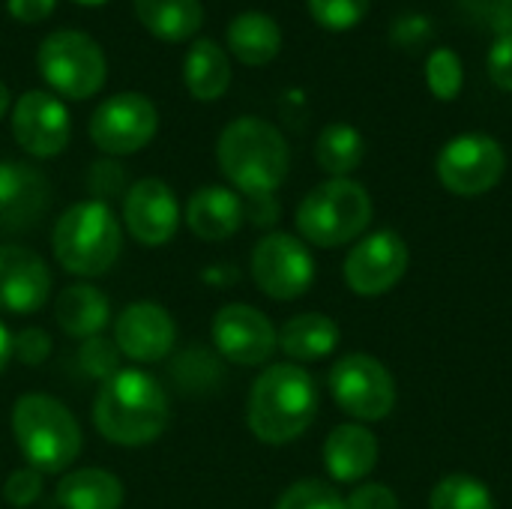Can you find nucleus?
<instances>
[{
    "label": "nucleus",
    "mask_w": 512,
    "mask_h": 509,
    "mask_svg": "<svg viewBox=\"0 0 512 509\" xmlns=\"http://www.w3.org/2000/svg\"><path fill=\"white\" fill-rule=\"evenodd\" d=\"M168 393L144 369H120L102 381L93 402V426L117 447L153 444L168 429Z\"/></svg>",
    "instance_id": "nucleus-1"
},
{
    "label": "nucleus",
    "mask_w": 512,
    "mask_h": 509,
    "mask_svg": "<svg viewBox=\"0 0 512 509\" xmlns=\"http://www.w3.org/2000/svg\"><path fill=\"white\" fill-rule=\"evenodd\" d=\"M318 387L312 375L297 363L267 366L249 393L246 420L258 441L282 447L297 441L315 420Z\"/></svg>",
    "instance_id": "nucleus-2"
},
{
    "label": "nucleus",
    "mask_w": 512,
    "mask_h": 509,
    "mask_svg": "<svg viewBox=\"0 0 512 509\" xmlns=\"http://www.w3.org/2000/svg\"><path fill=\"white\" fill-rule=\"evenodd\" d=\"M216 159L228 183L249 198L273 195L291 165L282 132L261 117L231 120L216 141Z\"/></svg>",
    "instance_id": "nucleus-3"
},
{
    "label": "nucleus",
    "mask_w": 512,
    "mask_h": 509,
    "mask_svg": "<svg viewBox=\"0 0 512 509\" xmlns=\"http://www.w3.org/2000/svg\"><path fill=\"white\" fill-rule=\"evenodd\" d=\"M12 435L30 468L63 474L81 453V426L72 411L45 393H24L12 405Z\"/></svg>",
    "instance_id": "nucleus-4"
},
{
    "label": "nucleus",
    "mask_w": 512,
    "mask_h": 509,
    "mask_svg": "<svg viewBox=\"0 0 512 509\" xmlns=\"http://www.w3.org/2000/svg\"><path fill=\"white\" fill-rule=\"evenodd\" d=\"M51 246L57 264L72 276H102L108 273L123 246L120 222L114 210L102 201H78L54 222Z\"/></svg>",
    "instance_id": "nucleus-5"
},
{
    "label": "nucleus",
    "mask_w": 512,
    "mask_h": 509,
    "mask_svg": "<svg viewBox=\"0 0 512 509\" xmlns=\"http://www.w3.org/2000/svg\"><path fill=\"white\" fill-rule=\"evenodd\" d=\"M369 219L372 198L360 183L348 177H333L315 186L297 207V228L303 240L324 249L357 240L369 228Z\"/></svg>",
    "instance_id": "nucleus-6"
},
{
    "label": "nucleus",
    "mask_w": 512,
    "mask_h": 509,
    "mask_svg": "<svg viewBox=\"0 0 512 509\" xmlns=\"http://www.w3.org/2000/svg\"><path fill=\"white\" fill-rule=\"evenodd\" d=\"M36 63L45 84L66 99H90L108 75L102 48L81 30H54L45 36Z\"/></svg>",
    "instance_id": "nucleus-7"
},
{
    "label": "nucleus",
    "mask_w": 512,
    "mask_h": 509,
    "mask_svg": "<svg viewBox=\"0 0 512 509\" xmlns=\"http://www.w3.org/2000/svg\"><path fill=\"white\" fill-rule=\"evenodd\" d=\"M330 393L345 414H351L363 423L384 420L396 405L393 375L384 369L381 360H375L369 354L342 357L330 369Z\"/></svg>",
    "instance_id": "nucleus-8"
},
{
    "label": "nucleus",
    "mask_w": 512,
    "mask_h": 509,
    "mask_svg": "<svg viewBox=\"0 0 512 509\" xmlns=\"http://www.w3.org/2000/svg\"><path fill=\"white\" fill-rule=\"evenodd\" d=\"M159 129L156 105L141 93H117L90 117V141L108 156H132L144 150Z\"/></svg>",
    "instance_id": "nucleus-9"
},
{
    "label": "nucleus",
    "mask_w": 512,
    "mask_h": 509,
    "mask_svg": "<svg viewBox=\"0 0 512 509\" xmlns=\"http://www.w3.org/2000/svg\"><path fill=\"white\" fill-rule=\"evenodd\" d=\"M504 168V147L483 132L459 135L438 153V180L444 183V189L465 198L483 195L498 186Z\"/></svg>",
    "instance_id": "nucleus-10"
},
{
    "label": "nucleus",
    "mask_w": 512,
    "mask_h": 509,
    "mask_svg": "<svg viewBox=\"0 0 512 509\" xmlns=\"http://www.w3.org/2000/svg\"><path fill=\"white\" fill-rule=\"evenodd\" d=\"M252 279L273 300H297L315 279V261L297 237L273 231L252 249Z\"/></svg>",
    "instance_id": "nucleus-11"
},
{
    "label": "nucleus",
    "mask_w": 512,
    "mask_h": 509,
    "mask_svg": "<svg viewBox=\"0 0 512 509\" xmlns=\"http://www.w3.org/2000/svg\"><path fill=\"white\" fill-rule=\"evenodd\" d=\"M210 336L216 351L237 366H264L279 348V333L264 312L246 303H228L213 315Z\"/></svg>",
    "instance_id": "nucleus-12"
},
{
    "label": "nucleus",
    "mask_w": 512,
    "mask_h": 509,
    "mask_svg": "<svg viewBox=\"0 0 512 509\" xmlns=\"http://www.w3.org/2000/svg\"><path fill=\"white\" fill-rule=\"evenodd\" d=\"M12 135L18 147L36 159L60 156L72 135L69 111L54 93L27 90L12 108Z\"/></svg>",
    "instance_id": "nucleus-13"
},
{
    "label": "nucleus",
    "mask_w": 512,
    "mask_h": 509,
    "mask_svg": "<svg viewBox=\"0 0 512 509\" xmlns=\"http://www.w3.org/2000/svg\"><path fill=\"white\" fill-rule=\"evenodd\" d=\"M408 270V246L396 231L363 237L345 258V282L360 297L387 294Z\"/></svg>",
    "instance_id": "nucleus-14"
},
{
    "label": "nucleus",
    "mask_w": 512,
    "mask_h": 509,
    "mask_svg": "<svg viewBox=\"0 0 512 509\" xmlns=\"http://www.w3.org/2000/svg\"><path fill=\"white\" fill-rule=\"evenodd\" d=\"M123 222L141 246H165L180 225V204L174 189L159 177L132 183L123 195Z\"/></svg>",
    "instance_id": "nucleus-15"
},
{
    "label": "nucleus",
    "mask_w": 512,
    "mask_h": 509,
    "mask_svg": "<svg viewBox=\"0 0 512 509\" xmlns=\"http://www.w3.org/2000/svg\"><path fill=\"white\" fill-rule=\"evenodd\" d=\"M177 324L159 303H129L114 321V345L132 363H159L171 354Z\"/></svg>",
    "instance_id": "nucleus-16"
},
{
    "label": "nucleus",
    "mask_w": 512,
    "mask_h": 509,
    "mask_svg": "<svg viewBox=\"0 0 512 509\" xmlns=\"http://www.w3.org/2000/svg\"><path fill=\"white\" fill-rule=\"evenodd\" d=\"M51 204L48 177L24 162H0V237L39 225Z\"/></svg>",
    "instance_id": "nucleus-17"
},
{
    "label": "nucleus",
    "mask_w": 512,
    "mask_h": 509,
    "mask_svg": "<svg viewBox=\"0 0 512 509\" xmlns=\"http://www.w3.org/2000/svg\"><path fill=\"white\" fill-rule=\"evenodd\" d=\"M51 270L27 246L3 243L0 246V312L30 315L48 303Z\"/></svg>",
    "instance_id": "nucleus-18"
},
{
    "label": "nucleus",
    "mask_w": 512,
    "mask_h": 509,
    "mask_svg": "<svg viewBox=\"0 0 512 509\" xmlns=\"http://www.w3.org/2000/svg\"><path fill=\"white\" fill-rule=\"evenodd\" d=\"M246 219V207L234 189L225 186H201L186 204V225L204 243L228 240L240 231Z\"/></svg>",
    "instance_id": "nucleus-19"
},
{
    "label": "nucleus",
    "mask_w": 512,
    "mask_h": 509,
    "mask_svg": "<svg viewBox=\"0 0 512 509\" xmlns=\"http://www.w3.org/2000/svg\"><path fill=\"white\" fill-rule=\"evenodd\" d=\"M378 462V441L369 429L345 423L336 426L324 444V465L333 480L357 483L363 480Z\"/></svg>",
    "instance_id": "nucleus-20"
},
{
    "label": "nucleus",
    "mask_w": 512,
    "mask_h": 509,
    "mask_svg": "<svg viewBox=\"0 0 512 509\" xmlns=\"http://www.w3.org/2000/svg\"><path fill=\"white\" fill-rule=\"evenodd\" d=\"M54 318L66 336L84 342L102 336V330L111 321V303L93 285H69L54 300Z\"/></svg>",
    "instance_id": "nucleus-21"
},
{
    "label": "nucleus",
    "mask_w": 512,
    "mask_h": 509,
    "mask_svg": "<svg viewBox=\"0 0 512 509\" xmlns=\"http://www.w3.org/2000/svg\"><path fill=\"white\" fill-rule=\"evenodd\" d=\"M54 498L63 509H120L126 492L117 474L105 468H78L60 477Z\"/></svg>",
    "instance_id": "nucleus-22"
},
{
    "label": "nucleus",
    "mask_w": 512,
    "mask_h": 509,
    "mask_svg": "<svg viewBox=\"0 0 512 509\" xmlns=\"http://www.w3.org/2000/svg\"><path fill=\"white\" fill-rule=\"evenodd\" d=\"M183 81H186V90L198 102H213V99L225 96V90L231 84L228 54L213 39H195L192 48L186 51Z\"/></svg>",
    "instance_id": "nucleus-23"
},
{
    "label": "nucleus",
    "mask_w": 512,
    "mask_h": 509,
    "mask_svg": "<svg viewBox=\"0 0 512 509\" xmlns=\"http://www.w3.org/2000/svg\"><path fill=\"white\" fill-rule=\"evenodd\" d=\"M336 345H339V327L333 318H327L321 312L294 315L279 330V348L297 363L321 360V357L333 354Z\"/></svg>",
    "instance_id": "nucleus-24"
},
{
    "label": "nucleus",
    "mask_w": 512,
    "mask_h": 509,
    "mask_svg": "<svg viewBox=\"0 0 512 509\" xmlns=\"http://www.w3.org/2000/svg\"><path fill=\"white\" fill-rule=\"evenodd\" d=\"M228 48L246 66H267L282 48V30L264 12H243L228 24Z\"/></svg>",
    "instance_id": "nucleus-25"
},
{
    "label": "nucleus",
    "mask_w": 512,
    "mask_h": 509,
    "mask_svg": "<svg viewBox=\"0 0 512 509\" xmlns=\"http://www.w3.org/2000/svg\"><path fill=\"white\" fill-rule=\"evenodd\" d=\"M138 21L162 42H186L204 21L201 0H132Z\"/></svg>",
    "instance_id": "nucleus-26"
},
{
    "label": "nucleus",
    "mask_w": 512,
    "mask_h": 509,
    "mask_svg": "<svg viewBox=\"0 0 512 509\" xmlns=\"http://www.w3.org/2000/svg\"><path fill=\"white\" fill-rule=\"evenodd\" d=\"M363 153H366L363 135L348 123H330L315 144L318 165L333 177H348L363 162Z\"/></svg>",
    "instance_id": "nucleus-27"
},
{
    "label": "nucleus",
    "mask_w": 512,
    "mask_h": 509,
    "mask_svg": "<svg viewBox=\"0 0 512 509\" xmlns=\"http://www.w3.org/2000/svg\"><path fill=\"white\" fill-rule=\"evenodd\" d=\"M432 509H495L492 492L468 474L444 477L432 492Z\"/></svg>",
    "instance_id": "nucleus-28"
},
{
    "label": "nucleus",
    "mask_w": 512,
    "mask_h": 509,
    "mask_svg": "<svg viewBox=\"0 0 512 509\" xmlns=\"http://www.w3.org/2000/svg\"><path fill=\"white\" fill-rule=\"evenodd\" d=\"M426 81H429V90L450 102L462 93V81H465V69H462V60L456 51L450 48H438L432 51L429 63H426Z\"/></svg>",
    "instance_id": "nucleus-29"
},
{
    "label": "nucleus",
    "mask_w": 512,
    "mask_h": 509,
    "mask_svg": "<svg viewBox=\"0 0 512 509\" xmlns=\"http://www.w3.org/2000/svg\"><path fill=\"white\" fill-rule=\"evenodd\" d=\"M276 509H345V498L330 483L300 480L279 498Z\"/></svg>",
    "instance_id": "nucleus-30"
},
{
    "label": "nucleus",
    "mask_w": 512,
    "mask_h": 509,
    "mask_svg": "<svg viewBox=\"0 0 512 509\" xmlns=\"http://www.w3.org/2000/svg\"><path fill=\"white\" fill-rule=\"evenodd\" d=\"M372 0H309L312 18L327 30H348L360 24L369 12Z\"/></svg>",
    "instance_id": "nucleus-31"
},
{
    "label": "nucleus",
    "mask_w": 512,
    "mask_h": 509,
    "mask_svg": "<svg viewBox=\"0 0 512 509\" xmlns=\"http://www.w3.org/2000/svg\"><path fill=\"white\" fill-rule=\"evenodd\" d=\"M180 387L189 393V390H207L219 381V366H216V357H210L204 348H195V351H186L180 360H177V369H174Z\"/></svg>",
    "instance_id": "nucleus-32"
},
{
    "label": "nucleus",
    "mask_w": 512,
    "mask_h": 509,
    "mask_svg": "<svg viewBox=\"0 0 512 509\" xmlns=\"http://www.w3.org/2000/svg\"><path fill=\"white\" fill-rule=\"evenodd\" d=\"M117 345L102 339V336H93V339H84L81 342V351H78V363L81 369L90 375V378H99V381H108L111 375L120 372L117 366Z\"/></svg>",
    "instance_id": "nucleus-33"
},
{
    "label": "nucleus",
    "mask_w": 512,
    "mask_h": 509,
    "mask_svg": "<svg viewBox=\"0 0 512 509\" xmlns=\"http://www.w3.org/2000/svg\"><path fill=\"white\" fill-rule=\"evenodd\" d=\"M3 498L6 504L15 509L33 507L39 498H42V474L36 468H18L6 477L3 483Z\"/></svg>",
    "instance_id": "nucleus-34"
},
{
    "label": "nucleus",
    "mask_w": 512,
    "mask_h": 509,
    "mask_svg": "<svg viewBox=\"0 0 512 509\" xmlns=\"http://www.w3.org/2000/svg\"><path fill=\"white\" fill-rule=\"evenodd\" d=\"M123 186H126V171L114 159H102V162L90 165V171H87V189H90L93 201L108 204V198H117L123 192Z\"/></svg>",
    "instance_id": "nucleus-35"
},
{
    "label": "nucleus",
    "mask_w": 512,
    "mask_h": 509,
    "mask_svg": "<svg viewBox=\"0 0 512 509\" xmlns=\"http://www.w3.org/2000/svg\"><path fill=\"white\" fill-rule=\"evenodd\" d=\"M51 354V336L39 327H24L12 336V357H18L24 366H42Z\"/></svg>",
    "instance_id": "nucleus-36"
},
{
    "label": "nucleus",
    "mask_w": 512,
    "mask_h": 509,
    "mask_svg": "<svg viewBox=\"0 0 512 509\" xmlns=\"http://www.w3.org/2000/svg\"><path fill=\"white\" fill-rule=\"evenodd\" d=\"M489 78L512 93V33H504L489 48Z\"/></svg>",
    "instance_id": "nucleus-37"
},
{
    "label": "nucleus",
    "mask_w": 512,
    "mask_h": 509,
    "mask_svg": "<svg viewBox=\"0 0 512 509\" xmlns=\"http://www.w3.org/2000/svg\"><path fill=\"white\" fill-rule=\"evenodd\" d=\"M345 509H399V498L381 483H363L348 495Z\"/></svg>",
    "instance_id": "nucleus-38"
},
{
    "label": "nucleus",
    "mask_w": 512,
    "mask_h": 509,
    "mask_svg": "<svg viewBox=\"0 0 512 509\" xmlns=\"http://www.w3.org/2000/svg\"><path fill=\"white\" fill-rule=\"evenodd\" d=\"M471 9L489 27H495L498 36L512 33V0H471Z\"/></svg>",
    "instance_id": "nucleus-39"
},
{
    "label": "nucleus",
    "mask_w": 512,
    "mask_h": 509,
    "mask_svg": "<svg viewBox=\"0 0 512 509\" xmlns=\"http://www.w3.org/2000/svg\"><path fill=\"white\" fill-rule=\"evenodd\" d=\"M54 3L57 0H9V12L18 21L36 24V21H45L54 12Z\"/></svg>",
    "instance_id": "nucleus-40"
},
{
    "label": "nucleus",
    "mask_w": 512,
    "mask_h": 509,
    "mask_svg": "<svg viewBox=\"0 0 512 509\" xmlns=\"http://www.w3.org/2000/svg\"><path fill=\"white\" fill-rule=\"evenodd\" d=\"M249 213H252V219L258 225H267V222H273L279 216V207H276L273 195H267V198H252V210Z\"/></svg>",
    "instance_id": "nucleus-41"
},
{
    "label": "nucleus",
    "mask_w": 512,
    "mask_h": 509,
    "mask_svg": "<svg viewBox=\"0 0 512 509\" xmlns=\"http://www.w3.org/2000/svg\"><path fill=\"white\" fill-rule=\"evenodd\" d=\"M9 360H12V333H9L6 324L0 321V372L6 369Z\"/></svg>",
    "instance_id": "nucleus-42"
},
{
    "label": "nucleus",
    "mask_w": 512,
    "mask_h": 509,
    "mask_svg": "<svg viewBox=\"0 0 512 509\" xmlns=\"http://www.w3.org/2000/svg\"><path fill=\"white\" fill-rule=\"evenodd\" d=\"M6 108H9V90H6V84L0 81V117L6 114Z\"/></svg>",
    "instance_id": "nucleus-43"
},
{
    "label": "nucleus",
    "mask_w": 512,
    "mask_h": 509,
    "mask_svg": "<svg viewBox=\"0 0 512 509\" xmlns=\"http://www.w3.org/2000/svg\"><path fill=\"white\" fill-rule=\"evenodd\" d=\"M75 3H81V6H102L105 0H75Z\"/></svg>",
    "instance_id": "nucleus-44"
}]
</instances>
